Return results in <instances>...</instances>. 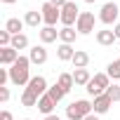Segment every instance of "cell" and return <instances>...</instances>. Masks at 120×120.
I'll use <instances>...</instances> for the list:
<instances>
[{"label": "cell", "instance_id": "7a4b0ae2", "mask_svg": "<svg viewBox=\"0 0 120 120\" xmlns=\"http://www.w3.org/2000/svg\"><path fill=\"white\" fill-rule=\"evenodd\" d=\"M90 113H94V111H92V101H87V99H78V101L66 106V118L68 120H85Z\"/></svg>", "mask_w": 120, "mask_h": 120}, {"label": "cell", "instance_id": "484cf974", "mask_svg": "<svg viewBox=\"0 0 120 120\" xmlns=\"http://www.w3.org/2000/svg\"><path fill=\"white\" fill-rule=\"evenodd\" d=\"M106 94L111 97V101H113V104H115V101H120V82H118V85H108Z\"/></svg>", "mask_w": 120, "mask_h": 120}, {"label": "cell", "instance_id": "7402d4cb", "mask_svg": "<svg viewBox=\"0 0 120 120\" xmlns=\"http://www.w3.org/2000/svg\"><path fill=\"white\" fill-rule=\"evenodd\" d=\"M21 106H26V108H35V106H38V97H35L33 92L24 90V94H21Z\"/></svg>", "mask_w": 120, "mask_h": 120}, {"label": "cell", "instance_id": "5bb4252c", "mask_svg": "<svg viewBox=\"0 0 120 120\" xmlns=\"http://www.w3.org/2000/svg\"><path fill=\"white\" fill-rule=\"evenodd\" d=\"M56 56H59V61H73V56H75V49H73V45H66V42H61L56 47Z\"/></svg>", "mask_w": 120, "mask_h": 120}, {"label": "cell", "instance_id": "5b68a950", "mask_svg": "<svg viewBox=\"0 0 120 120\" xmlns=\"http://www.w3.org/2000/svg\"><path fill=\"white\" fill-rule=\"evenodd\" d=\"M118 14H120V10H118V5H115V0H111V3L101 5L99 21H101V24H106V26H111V24H115V21H118Z\"/></svg>", "mask_w": 120, "mask_h": 120}, {"label": "cell", "instance_id": "52a82bcc", "mask_svg": "<svg viewBox=\"0 0 120 120\" xmlns=\"http://www.w3.org/2000/svg\"><path fill=\"white\" fill-rule=\"evenodd\" d=\"M75 31H78L80 35L92 33V31H94V14H92V12H80V17H78V21H75Z\"/></svg>", "mask_w": 120, "mask_h": 120}, {"label": "cell", "instance_id": "1f68e13d", "mask_svg": "<svg viewBox=\"0 0 120 120\" xmlns=\"http://www.w3.org/2000/svg\"><path fill=\"white\" fill-rule=\"evenodd\" d=\"M113 33H115V38L120 40V24H115V26H113Z\"/></svg>", "mask_w": 120, "mask_h": 120}, {"label": "cell", "instance_id": "4316f807", "mask_svg": "<svg viewBox=\"0 0 120 120\" xmlns=\"http://www.w3.org/2000/svg\"><path fill=\"white\" fill-rule=\"evenodd\" d=\"M12 38H14V35L3 28V31H0V47H10V45H12Z\"/></svg>", "mask_w": 120, "mask_h": 120}, {"label": "cell", "instance_id": "9c48e42d", "mask_svg": "<svg viewBox=\"0 0 120 120\" xmlns=\"http://www.w3.org/2000/svg\"><path fill=\"white\" fill-rule=\"evenodd\" d=\"M111 106H113V101H111V97L104 92V94H99V97H94V101H92V111L97 113V115H104V113H108L111 111Z\"/></svg>", "mask_w": 120, "mask_h": 120}, {"label": "cell", "instance_id": "4fadbf2b", "mask_svg": "<svg viewBox=\"0 0 120 120\" xmlns=\"http://www.w3.org/2000/svg\"><path fill=\"white\" fill-rule=\"evenodd\" d=\"M38 35H40V42H42V45H49V42H54V40L59 38V31H56L54 26H42V28L38 31Z\"/></svg>", "mask_w": 120, "mask_h": 120}, {"label": "cell", "instance_id": "74e56055", "mask_svg": "<svg viewBox=\"0 0 120 120\" xmlns=\"http://www.w3.org/2000/svg\"><path fill=\"white\" fill-rule=\"evenodd\" d=\"M64 120H68V118H64Z\"/></svg>", "mask_w": 120, "mask_h": 120}, {"label": "cell", "instance_id": "4dcf8cb0", "mask_svg": "<svg viewBox=\"0 0 120 120\" xmlns=\"http://www.w3.org/2000/svg\"><path fill=\"white\" fill-rule=\"evenodd\" d=\"M49 3H52V5H56V7H59V10H61V7H64V5H66V3H68V0H49Z\"/></svg>", "mask_w": 120, "mask_h": 120}, {"label": "cell", "instance_id": "8d00e7d4", "mask_svg": "<svg viewBox=\"0 0 120 120\" xmlns=\"http://www.w3.org/2000/svg\"><path fill=\"white\" fill-rule=\"evenodd\" d=\"M24 120H31V118H24Z\"/></svg>", "mask_w": 120, "mask_h": 120}, {"label": "cell", "instance_id": "f1b7e54d", "mask_svg": "<svg viewBox=\"0 0 120 120\" xmlns=\"http://www.w3.org/2000/svg\"><path fill=\"white\" fill-rule=\"evenodd\" d=\"M0 101H3V104L10 101V90L7 87H0Z\"/></svg>", "mask_w": 120, "mask_h": 120}, {"label": "cell", "instance_id": "2e32d148", "mask_svg": "<svg viewBox=\"0 0 120 120\" xmlns=\"http://www.w3.org/2000/svg\"><path fill=\"white\" fill-rule=\"evenodd\" d=\"M94 38H97V42H99L101 47H111V45L118 40L113 31H97V35H94Z\"/></svg>", "mask_w": 120, "mask_h": 120}, {"label": "cell", "instance_id": "44dd1931", "mask_svg": "<svg viewBox=\"0 0 120 120\" xmlns=\"http://www.w3.org/2000/svg\"><path fill=\"white\" fill-rule=\"evenodd\" d=\"M56 82H59V87H61L66 94H68V92L73 90V85H75V80H73V73H59V80H56Z\"/></svg>", "mask_w": 120, "mask_h": 120}, {"label": "cell", "instance_id": "d590c367", "mask_svg": "<svg viewBox=\"0 0 120 120\" xmlns=\"http://www.w3.org/2000/svg\"><path fill=\"white\" fill-rule=\"evenodd\" d=\"M85 3H97V0H85Z\"/></svg>", "mask_w": 120, "mask_h": 120}, {"label": "cell", "instance_id": "6da1fadb", "mask_svg": "<svg viewBox=\"0 0 120 120\" xmlns=\"http://www.w3.org/2000/svg\"><path fill=\"white\" fill-rule=\"evenodd\" d=\"M10 82L17 87H24L31 82V59L28 56H19L14 66H10Z\"/></svg>", "mask_w": 120, "mask_h": 120}, {"label": "cell", "instance_id": "ffe728a7", "mask_svg": "<svg viewBox=\"0 0 120 120\" xmlns=\"http://www.w3.org/2000/svg\"><path fill=\"white\" fill-rule=\"evenodd\" d=\"M75 68H87V64H90V54L85 52V49H75V56H73V61H71Z\"/></svg>", "mask_w": 120, "mask_h": 120}, {"label": "cell", "instance_id": "8992f818", "mask_svg": "<svg viewBox=\"0 0 120 120\" xmlns=\"http://www.w3.org/2000/svg\"><path fill=\"white\" fill-rule=\"evenodd\" d=\"M78 17H80V10H78V5L68 0V3L61 7V24H64V26H73V24L78 21Z\"/></svg>", "mask_w": 120, "mask_h": 120}, {"label": "cell", "instance_id": "9a60e30c", "mask_svg": "<svg viewBox=\"0 0 120 120\" xmlns=\"http://www.w3.org/2000/svg\"><path fill=\"white\" fill-rule=\"evenodd\" d=\"M24 21H26V26H31V28H38L40 24H45V21H42V12H38V10H28V12L24 14Z\"/></svg>", "mask_w": 120, "mask_h": 120}, {"label": "cell", "instance_id": "836d02e7", "mask_svg": "<svg viewBox=\"0 0 120 120\" xmlns=\"http://www.w3.org/2000/svg\"><path fill=\"white\" fill-rule=\"evenodd\" d=\"M85 120H99V115H97V113H90V115H87Z\"/></svg>", "mask_w": 120, "mask_h": 120}, {"label": "cell", "instance_id": "d4e9b609", "mask_svg": "<svg viewBox=\"0 0 120 120\" xmlns=\"http://www.w3.org/2000/svg\"><path fill=\"white\" fill-rule=\"evenodd\" d=\"M47 94H49V97H52V99H54L56 104H59V101H61L64 97H66V92H64L61 87H59V82H54V85H52V87L47 90Z\"/></svg>", "mask_w": 120, "mask_h": 120}, {"label": "cell", "instance_id": "7c38bea8", "mask_svg": "<svg viewBox=\"0 0 120 120\" xmlns=\"http://www.w3.org/2000/svg\"><path fill=\"white\" fill-rule=\"evenodd\" d=\"M54 106H56V101H54L49 94H42V97L38 99V106H35V108H38L40 113H45V115H52V113H54Z\"/></svg>", "mask_w": 120, "mask_h": 120}, {"label": "cell", "instance_id": "83f0119b", "mask_svg": "<svg viewBox=\"0 0 120 120\" xmlns=\"http://www.w3.org/2000/svg\"><path fill=\"white\" fill-rule=\"evenodd\" d=\"M7 80H10V68H0V87H5Z\"/></svg>", "mask_w": 120, "mask_h": 120}, {"label": "cell", "instance_id": "30bf717a", "mask_svg": "<svg viewBox=\"0 0 120 120\" xmlns=\"http://www.w3.org/2000/svg\"><path fill=\"white\" fill-rule=\"evenodd\" d=\"M28 59H31L33 66H42V64L47 61V49H45V45H35V47H31Z\"/></svg>", "mask_w": 120, "mask_h": 120}, {"label": "cell", "instance_id": "e0dca14e", "mask_svg": "<svg viewBox=\"0 0 120 120\" xmlns=\"http://www.w3.org/2000/svg\"><path fill=\"white\" fill-rule=\"evenodd\" d=\"M75 38H78V31H75L73 26H64L61 31H59V40L66 42V45H73V42H75Z\"/></svg>", "mask_w": 120, "mask_h": 120}, {"label": "cell", "instance_id": "277c9868", "mask_svg": "<svg viewBox=\"0 0 120 120\" xmlns=\"http://www.w3.org/2000/svg\"><path fill=\"white\" fill-rule=\"evenodd\" d=\"M40 12H42V21H45V26H56V21H61V10H59L56 5H52L49 0H47V3H42Z\"/></svg>", "mask_w": 120, "mask_h": 120}, {"label": "cell", "instance_id": "cb8c5ba5", "mask_svg": "<svg viewBox=\"0 0 120 120\" xmlns=\"http://www.w3.org/2000/svg\"><path fill=\"white\" fill-rule=\"evenodd\" d=\"M10 47H14L17 52H19V49H26V47H28V38H26L24 33H19V35L12 38V45H10Z\"/></svg>", "mask_w": 120, "mask_h": 120}, {"label": "cell", "instance_id": "8fae6325", "mask_svg": "<svg viewBox=\"0 0 120 120\" xmlns=\"http://www.w3.org/2000/svg\"><path fill=\"white\" fill-rule=\"evenodd\" d=\"M21 54L14 49V47H0V64L3 66H14V61Z\"/></svg>", "mask_w": 120, "mask_h": 120}, {"label": "cell", "instance_id": "3957f363", "mask_svg": "<svg viewBox=\"0 0 120 120\" xmlns=\"http://www.w3.org/2000/svg\"><path fill=\"white\" fill-rule=\"evenodd\" d=\"M108 85H111V78H108V73H94L92 75V80L87 82V94L94 99V97H99V94H104L106 90H108Z\"/></svg>", "mask_w": 120, "mask_h": 120}, {"label": "cell", "instance_id": "f546056e", "mask_svg": "<svg viewBox=\"0 0 120 120\" xmlns=\"http://www.w3.org/2000/svg\"><path fill=\"white\" fill-rule=\"evenodd\" d=\"M0 120H14V118H12V113H10V111L5 108L3 113H0Z\"/></svg>", "mask_w": 120, "mask_h": 120}, {"label": "cell", "instance_id": "ac0fdd59", "mask_svg": "<svg viewBox=\"0 0 120 120\" xmlns=\"http://www.w3.org/2000/svg\"><path fill=\"white\" fill-rule=\"evenodd\" d=\"M24 26H26V21H24V19H17V17H12V19L5 21V31H10L12 35H19Z\"/></svg>", "mask_w": 120, "mask_h": 120}, {"label": "cell", "instance_id": "d6986e66", "mask_svg": "<svg viewBox=\"0 0 120 120\" xmlns=\"http://www.w3.org/2000/svg\"><path fill=\"white\" fill-rule=\"evenodd\" d=\"M73 80H75L78 87H87V82L92 80V75H90L87 68H75V71H73Z\"/></svg>", "mask_w": 120, "mask_h": 120}, {"label": "cell", "instance_id": "ba28073f", "mask_svg": "<svg viewBox=\"0 0 120 120\" xmlns=\"http://www.w3.org/2000/svg\"><path fill=\"white\" fill-rule=\"evenodd\" d=\"M26 90H28V92H33V94L40 99L42 94H47V90H49V87H47V80H45L42 75H33V78H31V82L26 85Z\"/></svg>", "mask_w": 120, "mask_h": 120}, {"label": "cell", "instance_id": "603a6c76", "mask_svg": "<svg viewBox=\"0 0 120 120\" xmlns=\"http://www.w3.org/2000/svg\"><path fill=\"white\" fill-rule=\"evenodd\" d=\"M106 73L111 80H120V59H115V61H111L106 66Z\"/></svg>", "mask_w": 120, "mask_h": 120}, {"label": "cell", "instance_id": "d6a6232c", "mask_svg": "<svg viewBox=\"0 0 120 120\" xmlns=\"http://www.w3.org/2000/svg\"><path fill=\"white\" fill-rule=\"evenodd\" d=\"M45 120H61V118H59V115H54V113H52V115H45Z\"/></svg>", "mask_w": 120, "mask_h": 120}, {"label": "cell", "instance_id": "e575fe53", "mask_svg": "<svg viewBox=\"0 0 120 120\" xmlns=\"http://www.w3.org/2000/svg\"><path fill=\"white\" fill-rule=\"evenodd\" d=\"M0 3H5V5H14L17 0H0Z\"/></svg>", "mask_w": 120, "mask_h": 120}]
</instances>
